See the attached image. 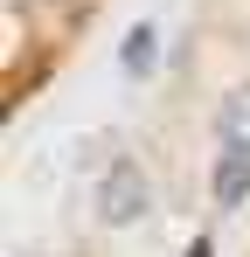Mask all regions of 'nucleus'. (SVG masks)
Returning <instances> with one entry per match:
<instances>
[{
    "label": "nucleus",
    "instance_id": "obj_1",
    "mask_svg": "<svg viewBox=\"0 0 250 257\" xmlns=\"http://www.w3.org/2000/svg\"><path fill=\"white\" fill-rule=\"evenodd\" d=\"M139 209H146V181H139V167H111L104 174V188H97V215L104 222H139Z\"/></svg>",
    "mask_w": 250,
    "mask_h": 257
},
{
    "label": "nucleus",
    "instance_id": "obj_2",
    "mask_svg": "<svg viewBox=\"0 0 250 257\" xmlns=\"http://www.w3.org/2000/svg\"><path fill=\"white\" fill-rule=\"evenodd\" d=\"M222 153H250V84L222 97Z\"/></svg>",
    "mask_w": 250,
    "mask_h": 257
},
{
    "label": "nucleus",
    "instance_id": "obj_3",
    "mask_svg": "<svg viewBox=\"0 0 250 257\" xmlns=\"http://www.w3.org/2000/svg\"><path fill=\"white\" fill-rule=\"evenodd\" d=\"M243 195H250V153H222V167H215V202L236 209Z\"/></svg>",
    "mask_w": 250,
    "mask_h": 257
},
{
    "label": "nucleus",
    "instance_id": "obj_4",
    "mask_svg": "<svg viewBox=\"0 0 250 257\" xmlns=\"http://www.w3.org/2000/svg\"><path fill=\"white\" fill-rule=\"evenodd\" d=\"M125 70H132V77L153 70V28H132V35H125Z\"/></svg>",
    "mask_w": 250,
    "mask_h": 257
}]
</instances>
